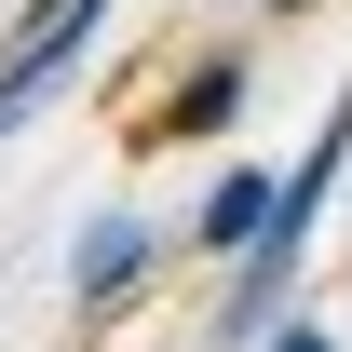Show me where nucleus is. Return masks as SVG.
<instances>
[{
	"mask_svg": "<svg viewBox=\"0 0 352 352\" xmlns=\"http://www.w3.org/2000/svg\"><path fill=\"white\" fill-rule=\"evenodd\" d=\"M109 14H122V0H28V14L0 28V135L41 122L54 95L82 82V54L109 41Z\"/></svg>",
	"mask_w": 352,
	"mask_h": 352,
	"instance_id": "nucleus-2",
	"label": "nucleus"
},
{
	"mask_svg": "<svg viewBox=\"0 0 352 352\" xmlns=\"http://www.w3.org/2000/svg\"><path fill=\"white\" fill-rule=\"evenodd\" d=\"M244 352H339V339H325L311 311H271V325H258V339H244Z\"/></svg>",
	"mask_w": 352,
	"mask_h": 352,
	"instance_id": "nucleus-6",
	"label": "nucleus"
},
{
	"mask_svg": "<svg viewBox=\"0 0 352 352\" xmlns=\"http://www.w3.org/2000/svg\"><path fill=\"white\" fill-rule=\"evenodd\" d=\"M339 176H352V82H339V109H325V135H311L298 163L271 176L258 244L217 271V352H244L271 311H298V271H311V230H325V204H339Z\"/></svg>",
	"mask_w": 352,
	"mask_h": 352,
	"instance_id": "nucleus-1",
	"label": "nucleus"
},
{
	"mask_svg": "<svg viewBox=\"0 0 352 352\" xmlns=\"http://www.w3.org/2000/svg\"><path fill=\"white\" fill-rule=\"evenodd\" d=\"M163 217H135V204H95L82 230H68V325H122L149 285H163Z\"/></svg>",
	"mask_w": 352,
	"mask_h": 352,
	"instance_id": "nucleus-3",
	"label": "nucleus"
},
{
	"mask_svg": "<svg viewBox=\"0 0 352 352\" xmlns=\"http://www.w3.org/2000/svg\"><path fill=\"white\" fill-rule=\"evenodd\" d=\"M258 217H271V163H217V176H204V204H190L163 244H176V258H204V271H230L244 244H258Z\"/></svg>",
	"mask_w": 352,
	"mask_h": 352,
	"instance_id": "nucleus-5",
	"label": "nucleus"
},
{
	"mask_svg": "<svg viewBox=\"0 0 352 352\" xmlns=\"http://www.w3.org/2000/svg\"><path fill=\"white\" fill-rule=\"evenodd\" d=\"M244 109H258V41H204V54H176L163 95H149V149H230Z\"/></svg>",
	"mask_w": 352,
	"mask_h": 352,
	"instance_id": "nucleus-4",
	"label": "nucleus"
}]
</instances>
